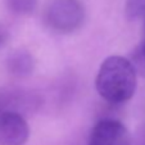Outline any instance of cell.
<instances>
[{"instance_id":"3","label":"cell","mask_w":145,"mask_h":145,"mask_svg":"<svg viewBox=\"0 0 145 145\" xmlns=\"http://www.w3.org/2000/svg\"><path fill=\"white\" fill-rule=\"evenodd\" d=\"M90 145H131L129 130L122 122L112 118L101 120L94 126Z\"/></svg>"},{"instance_id":"7","label":"cell","mask_w":145,"mask_h":145,"mask_svg":"<svg viewBox=\"0 0 145 145\" xmlns=\"http://www.w3.org/2000/svg\"><path fill=\"white\" fill-rule=\"evenodd\" d=\"M37 0H8V7L18 14H28L35 10Z\"/></svg>"},{"instance_id":"6","label":"cell","mask_w":145,"mask_h":145,"mask_svg":"<svg viewBox=\"0 0 145 145\" xmlns=\"http://www.w3.org/2000/svg\"><path fill=\"white\" fill-rule=\"evenodd\" d=\"M125 13L130 21L145 18V0H127Z\"/></svg>"},{"instance_id":"8","label":"cell","mask_w":145,"mask_h":145,"mask_svg":"<svg viewBox=\"0 0 145 145\" xmlns=\"http://www.w3.org/2000/svg\"><path fill=\"white\" fill-rule=\"evenodd\" d=\"M134 66H137L140 69L144 67L145 71V18L142 23V32H141V41H140V46L136 54V62H134Z\"/></svg>"},{"instance_id":"4","label":"cell","mask_w":145,"mask_h":145,"mask_svg":"<svg viewBox=\"0 0 145 145\" xmlns=\"http://www.w3.org/2000/svg\"><path fill=\"white\" fill-rule=\"evenodd\" d=\"M30 136L28 123L13 110L0 113V145H23Z\"/></svg>"},{"instance_id":"9","label":"cell","mask_w":145,"mask_h":145,"mask_svg":"<svg viewBox=\"0 0 145 145\" xmlns=\"http://www.w3.org/2000/svg\"><path fill=\"white\" fill-rule=\"evenodd\" d=\"M4 40H5V35H4L3 31H0V44H1Z\"/></svg>"},{"instance_id":"2","label":"cell","mask_w":145,"mask_h":145,"mask_svg":"<svg viewBox=\"0 0 145 145\" xmlns=\"http://www.w3.org/2000/svg\"><path fill=\"white\" fill-rule=\"evenodd\" d=\"M85 19V9L80 0H52L46 8V22L59 33L78 30Z\"/></svg>"},{"instance_id":"5","label":"cell","mask_w":145,"mask_h":145,"mask_svg":"<svg viewBox=\"0 0 145 145\" xmlns=\"http://www.w3.org/2000/svg\"><path fill=\"white\" fill-rule=\"evenodd\" d=\"M9 66L13 73L16 74H28L33 68V60L28 53H17L10 58Z\"/></svg>"},{"instance_id":"1","label":"cell","mask_w":145,"mask_h":145,"mask_svg":"<svg viewBox=\"0 0 145 145\" xmlns=\"http://www.w3.org/2000/svg\"><path fill=\"white\" fill-rule=\"evenodd\" d=\"M95 86L104 100L121 104L134 96L137 86V71L127 58L112 55L100 64Z\"/></svg>"}]
</instances>
